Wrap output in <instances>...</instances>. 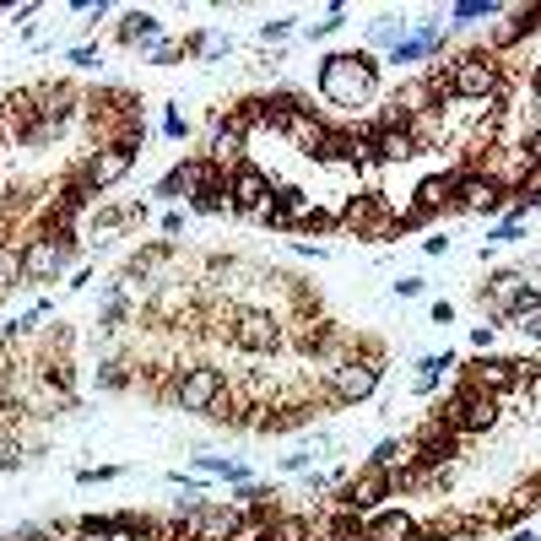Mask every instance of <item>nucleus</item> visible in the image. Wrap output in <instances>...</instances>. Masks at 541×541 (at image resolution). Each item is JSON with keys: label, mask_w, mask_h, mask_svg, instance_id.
<instances>
[{"label": "nucleus", "mask_w": 541, "mask_h": 541, "mask_svg": "<svg viewBox=\"0 0 541 541\" xmlns=\"http://www.w3.org/2000/svg\"><path fill=\"white\" fill-rule=\"evenodd\" d=\"M374 87H379V65L374 55H325L320 65V98L325 103H336V109H358V103L374 98Z\"/></svg>", "instance_id": "f257e3e1"}, {"label": "nucleus", "mask_w": 541, "mask_h": 541, "mask_svg": "<svg viewBox=\"0 0 541 541\" xmlns=\"http://www.w3.org/2000/svg\"><path fill=\"white\" fill-rule=\"evenodd\" d=\"M450 98H466V103H493L498 98V87H504V65H498L493 55H460L455 65H450Z\"/></svg>", "instance_id": "f03ea898"}, {"label": "nucleus", "mask_w": 541, "mask_h": 541, "mask_svg": "<svg viewBox=\"0 0 541 541\" xmlns=\"http://www.w3.org/2000/svg\"><path fill=\"white\" fill-rule=\"evenodd\" d=\"M179 531L195 536V541H233V536H244V509L239 504H201V498H195V504L179 514Z\"/></svg>", "instance_id": "7ed1b4c3"}, {"label": "nucleus", "mask_w": 541, "mask_h": 541, "mask_svg": "<svg viewBox=\"0 0 541 541\" xmlns=\"http://www.w3.org/2000/svg\"><path fill=\"white\" fill-rule=\"evenodd\" d=\"M222 395H228V374H222V368H211V363L184 368L179 385H174V401L184 406V412H211Z\"/></svg>", "instance_id": "20e7f679"}, {"label": "nucleus", "mask_w": 541, "mask_h": 541, "mask_svg": "<svg viewBox=\"0 0 541 541\" xmlns=\"http://www.w3.org/2000/svg\"><path fill=\"white\" fill-rule=\"evenodd\" d=\"M228 206L233 211H249V217H260V211L271 206V174L255 163H239L228 174Z\"/></svg>", "instance_id": "39448f33"}, {"label": "nucleus", "mask_w": 541, "mask_h": 541, "mask_svg": "<svg viewBox=\"0 0 541 541\" xmlns=\"http://www.w3.org/2000/svg\"><path fill=\"white\" fill-rule=\"evenodd\" d=\"M325 374H331L336 401H368V395L379 390V363L374 358H347V363L325 368Z\"/></svg>", "instance_id": "423d86ee"}, {"label": "nucleus", "mask_w": 541, "mask_h": 541, "mask_svg": "<svg viewBox=\"0 0 541 541\" xmlns=\"http://www.w3.org/2000/svg\"><path fill=\"white\" fill-rule=\"evenodd\" d=\"M233 347L244 352H276L282 347V320L266 309H244L239 320H233Z\"/></svg>", "instance_id": "0eeeda50"}, {"label": "nucleus", "mask_w": 541, "mask_h": 541, "mask_svg": "<svg viewBox=\"0 0 541 541\" xmlns=\"http://www.w3.org/2000/svg\"><path fill=\"white\" fill-rule=\"evenodd\" d=\"M130 163H136V147H120V141H109V147L92 152V163L82 168V184L98 195V190H109V184H120V179L130 174Z\"/></svg>", "instance_id": "6e6552de"}, {"label": "nucleus", "mask_w": 541, "mask_h": 541, "mask_svg": "<svg viewBox=\"0 0 541 541\" xmlns=\"http://www.w3.org/2000/svg\"><path fill=\"white\" fill-rule=\"evenodd\" d=\"M520 379H525V363H514V358H482L466 374V385L482 390V395H504V390L520 385Z\"/></svg>", "instance_id": "1a4fd4ad"}, {"label": "nucleus", "mask_w": 541, "mask_h": 541, "mask_svg": "<svg viewBox=\"0 0 541 541\" xmlns=\"http://www.w3.org/2000/svg\"><path fill=\"white\" fill-rule=\"evenodd\" d=\"M60 271H65V244H55L49 233L22 249V282H55Z\"/></svg>", "instance_id": "9d476101"}, {"label": "nucleus", "mask_w": 541, "mask_h": 541, "mask_svg": "<svg viewBox=\"0 0 541 541\" xmlns=\"http://www.w3.org/2000/svg\"><path fill=\"white\" fill-rule=\"evenodd\" d=\"M390 471H379V466H368L363 477H352L347 487H341V509L347 514H363V509H374L379 498H390Z\"/></svg>", "instance_id": "9b49d317"}, {"label": "nucleus", "mask_w": 541, "mask_h": 541, "mask_svg": "<svg viewBox=\"0 0 541 541\" xmlns=\"http://www.w3.org/2000/svg\"><path fill=\"white\" fill-rule=\"evenodd\" d=\"M244 136H249V125L239 120V114H228V120H217V136H211V163L222 168V174H233V168L244 163Z\"/></svg>", "instance_id": "f8f14e48"}, {"label": "nucleus", "mask_w": 541, "mask_h": 541, "mask_svg": "<svg viewBox=\"0 0 541 541\" xmlns=\"http://www.w3.org/2000/svg\"><path fill=\"white\" fill-rule=\"evenodd\" d=\"M358 541H422L417 536V520L401 509H385V514H368L358 525Z\"/></svg>", "instance_id": "ddd939ff"}, {"label": "nucleus", "mask_w": 541, "mask_h": 541, "mask_svg": "<svg viewBox=\"0 0 541 541\" xmlns=\"http://www.w3.org/2000/svg\"><path fill=\"white\" fill-rule=\"evenodd\" d=\"M455 206L460 211H498V206H504L498 179L493 174H460L455 179Z\"/></svg>", "instance_id": "4468645a"}, {"label": "nucleus", "mask_w": 541, "mask_h": 541, "mask_svg": "<svg viewBox=\"0 0 541 541\" xmlns=\"http://www.w3.org/2000/svg\"><path fill=\"white\" fill-rule=\"evenodd\" d=\"M422 152V141H417V130L412 125H379L374 130V157H385V163H412V157Z\"/></svg>", "instance_id": "2eb2a0df"}, {"label": "nucleus", "mask_w": 541, "mask_h": 541, "mask_svg": "<svg viewBox=\"0 0 541 541\" xmlns=\"http://www.w3.org/2000/svg\"><path fill=\"white\" fill-rule=\"evenodd\" d=\"M525 287H531L525 271H493V282H487V309H493V320H509V309L520 303Z\"/></svg>", "instance_id": "dca6fc26"}, {"label": "nucleus", "mask_w": 541, "mask_h": 541, "mask_svg": "<svg viewBox=\"0 0 541 541\" xmlns=\"http://www.w3.org/2000/svg\"><path fill=\"white\" fill-rule=\"evenodd\" d=\"M455 201V174H428V179H422L417 184V211H422V217H433V211H444V206H450Z\"/></svg>", "instance_id": "f3484780"}, {"label": "nucleus", "mask_w": 541, "mask_h": 541, "mask_svg": "<svg viewBox=\"0 0 541 541\" xmlns=\"http://www.w3.org/2000/svg\"><path fill=\"white\" fill-rule=\"evenodd\" d=\"M249 541H309V520H298V514H271L266 525H255Z\"/></svg>", "instance_id": "a211bd4d"}, {"label": "nucleus", "mask_w": 541, "mask_h": 541, "mask_svg": "<svg viewBox=\"0 0 541 541\" xmlns=\"http://www.w3.org/2000/svg\"><path fill=\"white\" fill-rule=\"evenodd\" d=\"M374 222H379V195H358V201H347V211H341V228L368 233Z\"/></svg>", "instance_id": "6ab92c4d"}, {"label": "nucleus", "mask_w": 541, "mask_h": 541, "mask_svg": "<svg viewBox=\"0 0 541 541\" xmlns=\"http://www.w3.org/2000/svg\"><path fill=\"white\" fill-rule=\"evenodd\" d=\"M17 276H22V249L11 244V239H0V293L17 287Z\"/></svg>", "instance_id": "aec40b11"}, {"label": "nucleus", "mask_w": 541, "mask_h": 541, "mask_svg": "<svg viewBox=\"0 0 541 541\" xmlns=\"http://www.w3.org/2000/svg\"><path fill=\"white\" fill-rule=\"evenodd\" d=\"M157 28H163V22H157L152 11H130L125 28H120V38H125V44H136V38H157Z\"/></svg>", "instance_id": "412c9836"}, {"label": "nucleus", "mask_w": 541, "mask_h": 541, "mask_svg": "<svg viewBox=\"0 0 541 541\" xmlns=\"http://www.w3.org/2000/svg\"><path fill=\"white\" fill-rule=\"evenodd\" d=\"M422 379H417V395H433V385H439L444 368H455V352H444V358H422Z\"/></svg>", "instance_id": "4be33fe9"}, {"label": "nucleus", "mask_w": 541, "mask_h": 541, "mask_svg": "<svg viewBox=\"0 0 541 541\" xmlns=\"http://www.w3.org/2000/svg\"><path fill=\"white\" fill-rule=\"evenodd\" d=\"M201 471H211V477H228V482H249V471L233 466V460H222V455H201Z\"/></svg>", "instance_id": "5701e85b"}, {"label": "nucleus", "mask_w": 541, "mask_h": 541, "mask_svg": "<svg viewBox=\"0 0 541 541\" xmlns=\"http://www.w3.org/2000/svg\"><path fill=\"white\" fill-rule=\"evenodd\" d=\"M493 11H498L493 0H460V6H450V17L466 22V17H493Z\"/></svg>", "instance_id": "b1692460"}, {"label": "nucleus", "mask_w": 541, "mask_h": 541, "mask_svg": "<svg viewBox=\"0 0 541 541\" xmlns=\"http://www.w3.org/2000/svg\"><path fill=\"white\" fill-rule=\"evenodd\" d=\"M374 44H390V49H395V44H401V22H395V17H379V22H374Z\"/></svg>", "instance_id": "393cba45"}, {"label": "nucleus", "mask_w": 541, "mask_h": 541, "mask_svg": "<svg viewBox=\"0 0 541 541\" xmlns=\"http://www.w3.org/2000/svg\"><path fill=\"white\" fill-rule=\"evenodd\" d=\"M514 239H525V222H504V228H493V233H487V244H514Z\"/></svg>", "instance_id": "a878e982"}, {"label": "nucleus", "mask_w": 541, "mask_h": 541, "mask_svg": "<svg viewBox=\"0 0 541 541\" xmlns=\"http://www.w3.org/2000/svg\"><path fill=\"white\" fill-rule=\"evenodd\" d=\"M22 466V444L17 439H0V471H17Z\"/></svg>", "instance_id": "bb28decb"}, {"label": "nucleus", "mask_w": 541, "mask_h": 541, "mask_svg": "<svg viewBox=\"0 0 541 541\" xmlns=\"http://www.w3.org/2000/svg\"><path fill=\"white\" fill-rule=\"evenodd\" d=\"M341 22H347V11H341V6H331V17H325V22H314V38H325V33H336V28H341Z\"/></svg>", "instance_id": "cd10ccee"}, {"label": "nucleus", "mask_w": 541, "mask_h": 541, "mask_svg": "<svg viewBox=\"0 0 541 541\" xmlns=\"http://www.w3.org/2000/svg\"><path fill=\"white\" fill-rule=\"evenodd\" d=\"M287 33H293V22H266V28H260V38H266V44H276V38H287Z\"/></svg>", "instance_id": "c85d7f7f"}, {"label": "nucleus", "mask_w": 541, "mask_h": 541, "mask_svg": "<svg viewBox=\"0 0 541 541\" xmlns=\"http://www.w3.org/2000/svg\"><path fill=\"white\" fill-rule=\"evenodd\" d=\"M103 385L120 390V385H125V368H120V363H103Z\"/></svg>", "instance_id": "c756f323"}, {"label": "nucleus", "mask_w": 541, "mask_h": 541, "mask_svg": "<svg viewBox=\"0 0 541 541\" xmlns=\"http://www.w3.org/2000/svg\"><path fill=\"white\" fill-rule=\"evenodd\" d=\"M395 293H401V298H417V293H422V276H401V282H395Z\"/></svg>", "instance_id": "7c9ffc66"}, {"label": "nucleus", "mask_w": 541, "mask_h": 541, "mask_svg": "<svg viewBox=\"0 0 541 541\" xmlns=\"http://www.w3.org/2000/svg\"><path fill=\"white\" fill-rule=\"evenodd\" d=\"M450 320H455V303L439 298V303H433V325H450Z\"/></svg>", "instance_id": "2f4dec72"}, {"label": "nucleus", "mask_w": 541, "mask_h": 541, "mask_svg": "<svg viewBox=\"0 0 541 541\" xmlns=\"http://www.w3.org/2000/svg\"><path fill=\"white\" fill-rule=\"evenodd\" d=\"M525 157H531V163H541V125L531 130V141H525Z\"/></svg>", "instance_id": "473e14b6"}, {"label": "nucleus", "mask_w": 541, "mask_h": 541, "mask_svg": "<svg viewBox=\"0 0 541 541\" xmlns=\"http://www.w3.org/2000/svg\"><path fill=\"white\" fill-rule=\"evenodd\" d=\"M493 331H498V325H477V331H471V341H477V347H493Z\"/></svg>", "instance_id": "72a5a7b5"}, {"label": "nucleus", "mask_w": 541, "mask_h": 541, "mask_svg": "<svg viewBox=\"0 0 541 541\" xmlns=\"http://www.w3.org/2000/svg\"><path fill=\"white\" fill-rule=\"evenodd\" d=\"M163 233H184V211H168V217H163Z\"/></svg>", "instance_id": "f704fd0d"}, {"label": "nucleus", "mask_w": 541, "mask_h": 541, "mask_svg": "<svg viewBox=\"0 0 541 541\" xmlns=\"http://www.w3.org/2000/svg\"><path fill=\"white\" fill-rule=\"evenodd\" d=\"M520 331H525V336H531V341H541V314H531V320H525V325H520Z\"/></svg>", "instance_id": "c9c22d12"}, {"label": "nucleus", "mask_w": 541, "mask_h": 541, "mask_svg": "<svg viewBox=\"0 0 541 541\" xmlns=\"http://www.w3.org/2000/svg\"><path fill=\"white\" fill-rule=\"evenodd\" d=\"M514 541H541L536 531H514Z\"/></svg>", "instance_id": "e433bc0d"}, {"label": "nucleus", "mask_w": 541, "mask_h": 541, "mask_svg": "<svg viewBox=\"0 0 541 541\" xmlns=\"http://www.w3.org/2000/svg\"><path fill=\"white\" fill-rule=\"evenodd\" d=\"M0 130H6V120H0Z\"/></svg>", "instance_id": "4c0bfd02"}]
</instances>
